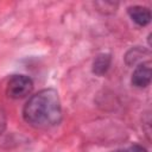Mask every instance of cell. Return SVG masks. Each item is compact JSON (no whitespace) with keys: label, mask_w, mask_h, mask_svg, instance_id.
<instances>
[{"label":"cell","mask_w":152,"mask_h":152,"mask_svg":"<svg viewBox=\"0 0 152 152\" xmlns=\"http://www.w3.org/2000/svg\"><path fill=\"white\" fill-rule=\"evenodd\" d=\"M144 55H148V51L147 50H144V49H141V48H139V46H137V48H133V49H131L128 52H127V55H126V63L128 64V65H132V64H137L138 62H142V56Z\"/></svg>","instance_id":"cell-6"},{"label":"cell","mask_w":152,"mask_h":152,"mask_svg":"<svg viewBox=\"0 0 152 152\" xmlns=\"http://www.w3.org/2000/svg\"><path fill=\"white\" fill-rule=\"evenodd\" d=\"M33 89L32 80L26 75H13L6 86V94L12 99H23Z\"/></svg>","instance_id":"cell-2"},{"label":"cell","mask_w":152,"mask_h":152,"mask_svg":"<svg viewBox=\"0 0 152 152\" xmlns=\"http://www.w3.org/2000/svg\"><path fill=\"white\" fill-rule=\"evenodd\" d=\"M24 120L33 127H51L62 118L61 100L55 89L48 88L32 95L23 109Z\"/></svg>","instance_id":"cell-1"},{"label":"cell","mask_w":152,"mask_h":152,"mask_svg":"<svg viewBox=\"0 0 152 152\" xmlns=\"http://www.w3.org/2000/svg\"><path fill=\"white\" fill-rule=\"evenodd\" d=\"M127 13L131 19L139 26H145L151 21V11L145 6H129L127 8Z\"/></svg>","instance_id":"cell-4"},{"label":"cell","mask_w":152,"mask_h":152,"mask_svg":"<svg viewBox=\"0 0 152 152\" xmlns=\"http://www.w3.org/2000/svg\"><path fill=\"white\" fill-rule=\"evenodd\" d=\"M110 62L112 56L109 53H99L93 61V72L97 76L104 75L110 66Z\"/></svg>","instance_id":"cell-5"},{"label":"cell","mask_w":152,"mask_h":152,"mask_svg":"<svg viewBox=\"0 0 152 152\" xmlns=\"http://www.w3.org/2000/svg\"><path fill=\"white\" fill-rule=\"evenodd\" d=\"M151 61L141 62L132 74V84L137 88H146L151 83L152 66Z\"/></svg>","instance_id":"cell-3"},{"label":"cell","mask_w":152,"mask_h":152,"mask_svg":"<svg viewBox=\"0 0 152 152\" xmlns=\"http://www.w3.org/2000/svg\"><path fill=\"white\" fill-rule=\"evenodd\" d=\"M113 152H147V151H146V148H144L140 145H133V146H131L128 148L118 150V151H113Z\"/></svg>","instance_id":"cell-8"},{"label":"cell","mask_w":152,"mask_h":152,"mask_svg":"<svg viewBox=\"0 0 152 152\" xmlns=\"http://www.w3.org/2000/svg\"><path fill=\"white\" fill-rule=\"evenodd\" d=\"M6 124H7V119H6V113L2 108V106L0 104V135L4 133V131L6 129Z\"/></svg>","instance_id":"cell-7"}]
</instances>
